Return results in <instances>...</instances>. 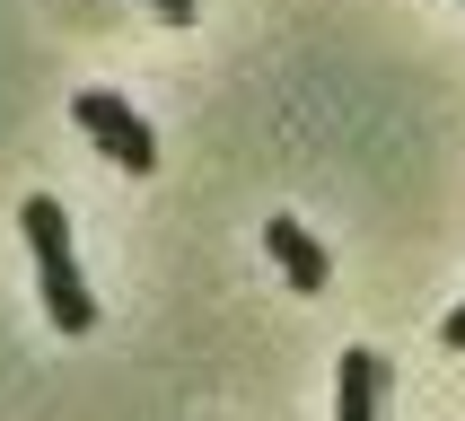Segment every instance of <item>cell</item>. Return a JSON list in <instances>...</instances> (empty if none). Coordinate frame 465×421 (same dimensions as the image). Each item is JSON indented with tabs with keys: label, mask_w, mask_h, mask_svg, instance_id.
I'll return each mask as SVG.
<instances>
[{
	"label": "cell",
	"mask_w": 465,
	"mask_h": 421,
	"mask_svg": "<svg viewBox=\"0 0 465 421\" xmlns=\"http://www.w3.org/2000/svg\"><path fill=\"white\" fill-rule=\"evenodd\" d=\"M71 114H79V132H88V141H97L114 167H132V176H150V167H158V132L141 123V114H132L114 88H79Z\"/></svg>",
	"instance_id": "7a4b0ae2"
},
{
	"label": "cell",
	"mask_w": 465,
	"mask_h": 421,
	"mask_svg": "<svg viewBox=\"0 0 465 421\" xmlns=\"http://www.w3.org/2000/svg\"><path fill=\"white\" fill-rule=\"evenodd\" d=\"M18 229L26 246H35V281H45V316L62 325V334H88L97 325V289L79 281V255H71V220H62V202H35L18 210Z\"/></svg>",
	"instance_id": "6da1fadb"
},
{
	"label": "cell",
	"mask_w": 465,
	"mask_h": 421,
	"mask_svg": "<svg viewBox=\"0 0 465 421\" xmlns=\"http://www.w3.org/2000/svg\"><path fill=\"white\" fill-rule=\"evenodd\" d=\"M378 395H387V360H378V351H342L334 421H378Z\"/></svg>",
	"instance_id": "277c9868"
},
{
	"label": "cell",
	"mask_w": 465,
	"mask_h": 421,
	"mask_svg": "<svg viewBox=\"0 0 465 421\" xmlns=\"http://www.w3.org/2000/svg\"><path fill=\"white\" fill-rule=\"evenodd\" d=\"M440 342H448V351H465V308H448V325H440Z\"/></svg>",
	"instance_id": "8992f818"
},
{
	"label": "cell",
	"mask_w": 465,
	"mask_h": 421,
	"mask_svg": "<svg viewBox=\"0 0 465 421\" xmlns=\"http://www.w3.org/2000/svg\"><path fill=\"white\" fill-rule=\"evenodd\" d=\"M263 255L282 263V281H290V289H325V281H334V263H325V246H316V237L299 229L290 210H282V220H263Z\"/></svg>",
	"instance_id": "3957f363"
},
{
	"label": "cell",
	"mask_w": 465,
	"mask_h": 421,
	"mask_svg": "<svg viewBox=\"0 0 465 421\" xmlns=\"http://www.w3.org/2000/svg\"><path fill=\"white\" fill-rule=\"evenodd\" d=\"M158 18H176V26H193V9H203V0H150Z\"/></svg>",
	"instance_id": "5b68a950"
}]
</instances>
